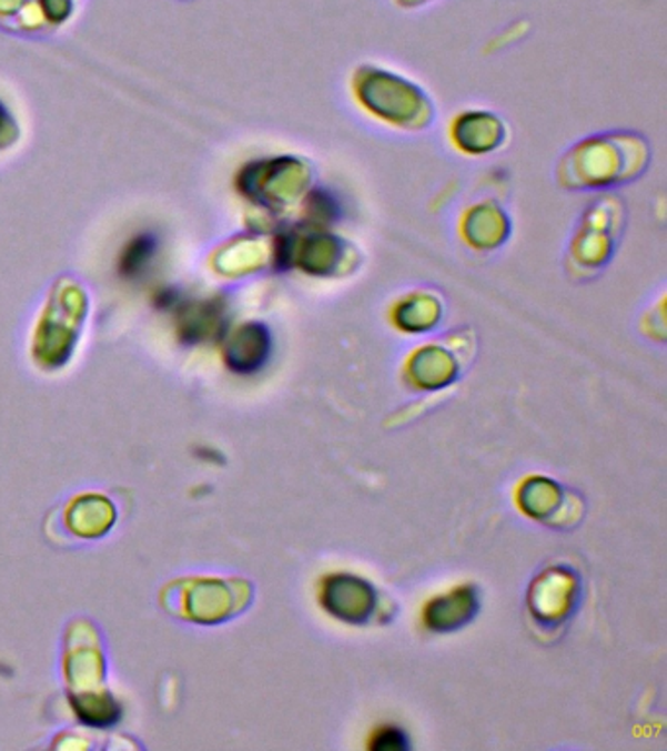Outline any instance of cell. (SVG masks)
<instances>
[{
	"instance_id": "obj_1",
	"label": "cell",
	"mask_w": 667,
	"mask_h": 751,
	"mask_svg": "<svg viewBox=\"0 0 667 751\" xmlns=\"http://www.w3.org/2000/svg\"><path fill=\"white\" fill-rule=\"evenodd\" d=\"M159 241L153 233H140L138 237L130 241V245L122 253L120 261V273L128 278H138L148 271L153 256H155Z\"/></svg>"
},
{
	"instance_id": "obj_4",
	"label": "cell",
	"mask_w": 667,
	"mask_h": 751,
	"mask_svg": "<svg viewBox=\"0 0 667 751\" xmlns=\"http://www.w3.org/2000/svg\"><path fill=\"white\" fill-rule=\"evenodd\" d=\"M4 118H7V114H4V108L0 106V132H2V128H4Z\"/></svg>"
},
{
	"instance_id": "obj_3",
	"label": "cell",
	"mask_w": 667,
	"mask_h": 751,
	"mask_svg": "<svg viewBox=\"0 0 667 751\" xmlns=\"http://www.w3.org/2000/svg\"><path fill=\"white\" fill-rule=\"evenodd\" d=\"M378 742L374 743L372 748H394V750L407 748V743L404 742V734L397 732V730H386V732L378 735Z\"/></svg>"
},
{
	"instance_id": "obj_2",
	"label": "cell",
	"mask_w": 667,
	"mask_h": 751,
	"mask_svg": "<svg viewBox=\"0 0 667 751\" xmlns=\"http://www.w3.org/2000/svg\"><path fill=\"white\" fill-rule=\"evenodd\" d=\"M107 499H102V497L91 496L79 499V501L73 505L71 512H69L71 529H73L77 535H83V537H97V535H102L112 522H110V520L99 519V517L94 519V512L100 511V509L107 507Z\"/></svg>"
}]
</instances>
